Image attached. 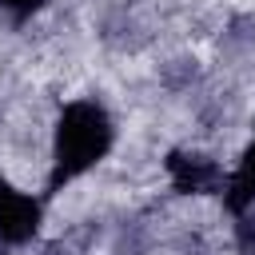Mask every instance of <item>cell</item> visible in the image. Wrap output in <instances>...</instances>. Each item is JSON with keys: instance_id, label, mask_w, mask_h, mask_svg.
Here are the masks:
<instances>
[{"instance_id": "obj_3", "label": "cell", "mask_w": 255, "mask_h": 255, "mask_svg": "<svg viewBox=\"0 0 255 255\" xmlns=\"http://www.w3.org/2000/svg\"><path fill=\"white\" fill-rule=\"evenodd\" d=\"M171 179L179 191H211L219 187V167L211 159H199V155H171Z\"/></svg>"}, {"instance_id": "obj_4", "label": "cell", "mask_w": 255, "mask_h": 255, "mask_svg": "<svg viewBox=\"0 0 255 255\" xmlns=\"http://www.w3.org/2000/svg\"><path fill=\"white\" fill-rule=\"evenodd\" d=\"M227 207L231 211H243L247 203H255V143L247 147V155H243V163H239V171L227 179Z\"/></svg>"}, {"instance_id": "obj_5", "label": "cell", "mask_w": 255, "mask_h": 255, "mask_svg": "<svg viewBox=\"0 0 255 255\" xmlns=\"http://www.w3.org/2000/svg\"><path fill=\"white\" fill-rule=\"evenodd\" d=\"M40 4H44V0H0V8H4L8 16H16V20H20V16H32Z\"/></svg>"}, {"instance_id": "obj_2", "label": "cell", "mask_w": 255, "mask_h": 255, "mask_svg": "<svg viewBox=\"0 0 255 255\" xmlns=\"http://www.w3.org/2000/svg\"><path fill=\"white\" fill-rule=\"evenodd\" d=\"M36 223H40V203L0 179V239L24 243V239H32Z\"/></svg>"}, {"instance_id": "obj_1", "label": "cell", "mask_w": 255, "mask_h": 255, "mask_svg": "<svg viewBox=\"0 0 255 255\" xmlns=\"http://www.w3.org/2000/svg\"><path fill=\"white\" fill-rule=\"evenodd\" d=\"M112 147V124L104 116L100 104L92 100H76L64 108L60 128H56V171H52V187L76 179L80 171H88L96 159H104V151Z\"/></svg>"}]
</instances>
